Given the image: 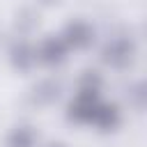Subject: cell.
Instances as JSON below:
<instances>
[{"mask_svg":"<svg viewBox=\"0 0 147 147\" xmlns=\"http://www.w3.org/2000/svg\"><path fill=\"white\" fill-rule=\"evenodd\" d=\"M101 101V94H90V92H76V96L67 106V119L74 124H90L92 115Z\"/></svg>","mask_w":147,"mask_h":147,"instance_id":"obj_4","label":"cell"},{"mask_svg":"<svg viewBox=\"0 0 147 147\" xmlns=\"http://www.w3.org/2000/svg\"><path fill=\"white\" fill-rule=\"evenodd\" d=\"M60 37L69 51H85L94 44V28L83 18H74L62 28Z\"/></svg>","mask_w":147,"mask_h":147,"instance_id":"obj_3","label":"cell"},{"mask_svg":"<svg viewBox=\"0 0 147 147\" xmlns=\"http://www.w3.org/2000/svg\"><path fill=\"white\" fill-rule=\"evenodd\" d=\"M92 126H96V131L101 133H113L119 129L122 124V110L117 103H110V101H99L94 115H92Z\"/></svg>","mask_w":147,"mask_h":147,"instance_id":"obj_6","label":"cell"},{"mask_svg":"<svg viewBox=\"0 0 147 147\" xmlns=\"http://www.w3.org/2000/svg\"><path fill=\"white\" fill-rule=\"evenodd\" d=\"M37 28H39V11L34 7H21L14 14V30L21 39L30 37Z\"/></svg>","mask_w":147,"mask_h":147,"instance_id":"obj_9","label":"cell"},{"mask_svg":"<svg viewBox=\"0 0 147 147\" xmlns=\"http://www.w3.org/2000/svg\"><path fill=\"white\" fill-rule=\"evenodd\" d=\"M9 64L18 74H30L37 64V51L28 39H16L9 46Z\"/></svg>","mask_w":147,"mask_h":147,"instance_id":"obj_5","label":"cell"},{"mask_svg":"<svg viewBox=\"0 0 147 147\" xmlns=\"http://www.w3.org/2000/svg\"><path fill=\"white\" fill-rule=\"evenodd\" d=\"M37 5H41V7H55V5H60L62 0H34Z\"/></svg>","mask_w":147,"mask_h":147,"instance_id":"obj_12","label":"cell"},{"mask_svg":"<svg viewBox=\"0 0 147 147\" xmlns=\"http://www.w3.org/2000/svg\"><path fill=\"white\" fill-rule=\"evenodd\" d=\"M44 147H69L67 142H62V140H51V142H46Z\"/></svg>","mask_w":147,"mask_h":147,"instance_id":"obj_13","label":"cell"},{"mask_svg":"<svg viewBox=\"0 0 147 147\" xmlns=\"http://www.w3.org/2000/svg\"><path fill=\"white\" fill-rule=\"evenodd\" d=\"M126 99H129V103H131L136 110H142V108H145V83H142V80H136V83L129 87Z\"/></svg>","mask_w":147,"mask_h":147,"instance_id":"obj_11","label":"cell"},{"mask_svg":"<svg viewBox=\"0 0 147 147\" xmlns=\"http://www.w3.org/2000/svg\"><path fill=\"white\" fill-rule=\"evenodd\" d=\"M37 145H39V133L30 124H16L5 136V147H37Z\"/></svg>","mask_w":147,"mask_h":147,"instance_id":"obj_8","label":"cell"},{"mask_svg":"<svg viewBox=\"0 0 147 147\" xmlns=\"http://www.w3.org/2000/svg\"><path fill=\"white\" fill-rule=\"evenodd\" d=\"M60 94H62V85L55 78H41L30 90V99L37 106H53V103H57Z\"/></svg>","mask_w":147,"mask_h":147,"instance_id":"obj_7","label":"cell"},{"mask_svg":"<svg viewBox=\"0 0 147 147\" xmlns=\"http://www.w3.org/2000/svg\"><path fill=\"white\" fill-rule=\"evenodd\" d=\"M103 87V76L96 69H85L78 78V92H90V94H101Z\"/></svg>","mask_w":147,"mask_h":147,"instance_id":"obj_10","label":"cell"},{"mask_svg":"<svg viewBox=\"0 0 147 147\" xmlns=\"http://www.w3.org/2000/svg\"><path fill=\"white\" fill-rule=\"evenodd\" d=\"M136 41L129 37H113L103 44L101 48V60L103 64H108L110 69H126L133 64L136 60Z\"/></svg>","mask_w":147,"mask_h":147,"instance_id":"obj_1","label":"cell"},{"mask_svg":"<svg viewBox=\"0 0 147 147\" xmlns=\"http://www.w3.org/2000/svg\"><path fill=\"white\" fill-rule=\"evenodd\" d=\"M34 51H37V62L44 64V67H60V64H64L67 57H69V48H67V44L62 41L60 34H48V37H44V39L34 46Z\"/></svg>","mask_w":147,"mask_h":147,"instance_id":"obj_2","label":"cell"}]
</instances>
